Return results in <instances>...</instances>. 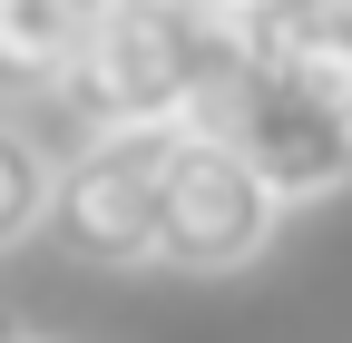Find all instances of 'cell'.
<instances>
[{
  "label": "cell",
  "mask_w": 352,
  "mask_h": 343,
  "mask_svg": "<svg viewBox=\"0 0 352 343\" xmlns=\"http://www.w3.org/2000/svg\"><path fill=\"white\" fill-rule=\"evenodd\" d=\"M245 59V20H215L196 0H108L98 39L69 69V98L88 127H206Z\"/></svg>",
  "instance_id": "obj_1"
},
{
  "label": "cell",
  "mask_w": 352,
  "mask_h": 343,
  "mask_svg": "<svg viewBox=\"0 0 352 343\" xmlns=\"http://www.w3.org/2000/svg\"><path fill=\"white\" fill-rule=\"evenodd\" d=\"M176 147L186 127H88V147L59 157V245L78 265H157L166 245V177H176Z\"/></svg>",
  "instance_id": "obj_2"
},
{
  "label": "cell",
  "mask_w": 352,
  "mask_h": 343,
  "mask_svg": "<svg viewBox=\"0 0 352 343\" xmlns=\"http://www.w3.org/2000/svg\"><path fill=\"white\" fill-rule=\"evenodd\" d=\"M206 138L235 147L254 177H264L274 206H314V196L352 187V127H342L323 98H303L284 69H264V59H245L235 89L206 108Z\"/></svg>",
  "instance_id": "obj_3"
},
{
  "label": "cell",
  "mask_w": 352,
  "mask_h": 343,
  "mask_svg": "<svg viewBox=\"0 0 352 343\" xmlns=\"http://www.w3.org/2000/svg\"><path fill=\"white\" fill-rule=\"evenodd\" d=\"M274 226H284V206L264 196V177L235 147H215L206 127H186L176 177H166V245H157V265H176V275H235V265H254V255L274 245Z\"/></svg>",
  "instance_id": "obj_4"
},
{
  "label": "cell",
  "mask_w": 352,
  "mask_h": 343,
  "mask_svg": "<svg viewBox=\"0 0 352 343\" xmlns=\"http://www.w3.org/2000/svg\"><path fill=\"white\" fill-rule=\"evenodd\" d=\"M254 59L284 69L303 98H323L352 127V0H274L264 20H245Z\"/></svg>",
  "instance_id": "obj_5"
},
{
  "label": "cell",
  "mask_w": 352,
  "mask_h": 343,
  "mask_svg": "<svg viewBox=\"0 0 352 343\" xmlns=\"http://www.w3.org/2000/svg\"><path fill=\"white\" fill-rule=\"evenodd\" d=\"M108 20V0H0V79L10 89H69V69L78 50L98 39Z\"/></svg>",
  "instance_id": "obj_6"
},
{
  "label": "cell",
  "mask_w": 352,
  "mask_h": 343,
  "mask_svg": "<svg viewBox=\"0 0 352 343\" xmlns=\"http://www.w3.org/2000/svg\"><path fill=\"white\" fill-rule=\"evenodd\" d=\"M59 216V157L30 138L20 118H0V255H10L30 226Z\"/></svg>",
  "instance_id": "obj_7"
},
{
  "label": "cell",
  "mask_w": 352,
  "mask_h": 343,
  "mask_svg": "<svg viewBox=\"0 0 352 343\" xmlns=\"http://www.w3.org/2000/svg\"><path fill=\"white\" fill-rule=\"evenodd\" d=\"M196 10H215V20H264L274 0H196Z\"/></svg>",
  "instance_id": "obj_8"
},
{
  "label": "cell",
  "mask_w": 352,
  "mask_h": 343,
  "mask_svg": "<svg viewBox=\"0 0 352 343\" xmlns=\"http://www.w3.org/2000/svg\"><path fill=\"white\" fill-rule=\"evenodd\" d=\"M0 343H50V333H20V324H0Z\"/></svg>",
  "instance_id": "obj_9"
}]
</instances>
